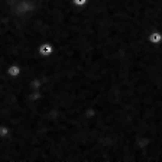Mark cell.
I'll use <instances>...</instances> for the list:
<instances>
[{
	"label": "cell",
	"instance_id": "1",
	"mask_svg": "<svg viewBox=\"0 0 162 162\" xmlns=\"http://www.w3.org/2000/svg\"><path fill=\"white\" fill-rule=\"evenodd\" d=\"M51 52H52V46H51V45L45 44V45L40 46V54H42V55H49Z\"/></svg>",
	"mask_w": 162,
	"mask_h": 162
},
{
	"label": "cell",
	"instance_id": "2",
	"mask_svg": "<svg viewBox=\"0 0 162 162\" xmlns=\"http://www.w3.org/2000/svg\"><path fill=\"white\" fill-rule=\"evenodd\" d=\"M19 73H20V70H19V67H16V65L9 68V74H10V75H17Z\"/></svg>",
	"mask_w": 162,
	"mask_h": 162
},
{
	"label": "cell",
	"instance_id": "3",
	"mask_svg": "<svg viewBox=\"0 0 162 162\" xmlns=\"http://www.w3.org/2000/svg\"><path fill=\"white\" fill-rule=\"evenodd\" d=\"M74 3H75L77 6H81V4H84V3H86V0H74Z\"/></svg>",
	"mask_w": 162,
	"mask_h": 162
},
{
	"label": "cell",
	"instance_id": "4",
	"mask_svg": "<svg viewBox=\"0 0 162 162\" xmlns=\"http://www.w3.org/2000/svg\"><path fill=\"white\" fill-rule=\"evenodd\" d=\"M159 38H161L159 35H154V36H152V40H158V39H159Z\"/></svg>",
	"mask_w": 162,
	"mask_h": 162
}]
</instances>
